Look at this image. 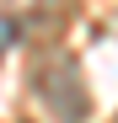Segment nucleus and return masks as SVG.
I'll use <instances>...</instances> for the list:
<instances>
[{"mask_svg": "<svg viewBox=\"0 0 118 123\" xmlns=\"http://www.w3.org/2000/svg\"><path fill=\"white\" fill-rule=\"evenodd\" d=\"M32 91L48 102V112L59 123H86L91 118V96H86V80H81V64L70 54H48L43 64L32 70Z\"/></svg>", "mask_w": 118, "mask_h": 123, "instance_id": "obj_1", "label": "nucleus"}]
</instances>
